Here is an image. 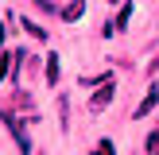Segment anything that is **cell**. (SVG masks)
I'll list each match as a JSON object with an SVG mask.
<instances>
[{"label":"cell","instance_id":"cell-8","mask_svg":"<svg viewBox=\"0 0 159 155\" xmlns=\"http://www.w3.org/2000/svg\"><path fill=\"white\" fill-rule=\"evenodd\" d=\"M93 155H116V147H113V140H101V144L93 147Z\"/></svg>","mask_w":159,"mask_h":155},{"label":"cell","instance_id":"cell-11","mask_svg":"<svg viewBox=\"0 0 159 155\" xmlns=\"http://www.w3.org/2000/svg\"><path fill=\"white\" fill-rule=\"evenodd\" d=\"M35 8H43V12H54V4H51V0H35Z\"/></svg>","mask_w":159,"mask_h":155},{"label":"cell","instance_id":"cell-12","mask_svg":"<svg viewBox=\"0 0 159 155\" xmlns=\"http://www.w3.org/2000/svg\"><path fill=\"white\" fill-rule=\"evenodd\" d=\"M0 54H4V20H0Z\"/></svg>","mask_w":159,"mask_h":155},{"label":"cell","instance_id":"cell-13","mask_svg":"<svg viewBox=\"0 0 159 155\" xmlns=\"http://www.w3.org/2000/svg\"><path fill=\"white\" fill-rule=\"evenodd\" d=\"M155 155H159V151H155Z\"/></svg>","mask_w":159,"mask_h":155},{"label":"cell","instance_id":"cell-9","mask_svg":"<svg viewBox=\"0 0 159 155\" xmlns=\"http://www.w3.org/2000/svg\"><path fill=\"white\" fill-rule=\"evenodd\" d=\"M12 66H16V62H8V51H4V54H0V85H4V78H8Z\"/></svg>","mask_w":159,"mask_h":155},{"label":"cell","instance_id":"cell-2","mask_svg":"<svg viewBox=\"0 0 159 155\" xmlns=\"http://www.w3.org/2000/svg\"><path fill=\"white\" fill-rule=\"evenodd\" d=\"M155 105H159V85H152V89L144 93V101H140V108H132V116H148V113H155Z\"/></svg>","mask_w":159,"mask_h":155},{"label":"cell","instance_id":"cell-6","mask_svg":"<svg viewBox=\"0 0 159 155\" xmlns=\"http://www.w3.org/2000/svg\"><path fill=\"white\" fill-rule=\"evenodd\" d=\"M20 23H23V31H27V35H35L39 43H47V27H43V23H35V20H27V16H23Z\"/></svg>","mask_w":159,"mask_h":155},{"label":"cell","instance_id":"cell-1","mask_svg":"<svg viewBox=\"0 0 159 155\" xmlns=\"http://www.w3.org/2000/svg\"><path fill=\"white\" fill-rule=\"evenodd\" d=\"M0 120L8 124V132H12V140H16V147H20V155H31V151H35V147H31V132H27V124H23L12 108H0Z\"/></svg>","mask_w":159,"mask_h":155},{"label":"cell","instance_id":"cell-10","mask_svg":"<svg viewBox=\"0 0 159 155\" xmlns=\"http://www.w3.org/2000/svg\"><path fill=\"white\" fill-rule=\"evenodd\" d=\"M58 105H62V132H66L70 128V97H62Z\"/></svg>","mask_w":159,"mask_h":155},{"label":"cell","instance_id":"cell-3","mask_svg":"<svg viewBox=\"0 0 159 155\" xmlns=\"http://www.w3.org/2000/svg\"><path fill=\"white\" fill-rule=\"evenodd\" d=\"M43 82L47 85H58V54H47V58H43Z\"/></svg>","mask_w":159,"mask_h":155},{"label":"cell","instance_id":"cell-4","mask_svg":"<svg viewBox=\"0 0 159 155\" xmlns=\"http://www.w3.org/2000/svg\"><path fill=\"white\" fill-rule=\"evenodd\" d=\"M109 101H113V82H105V85H101L97 93H93V101H89V108H93V113H101V108H105Z\"/></svg>","mask_w":159,"mask_h":155},{"label":"cell","instance_id":"cell-7","mask_svg":"<svg viewBox=\"0 0 159 155\" xmlns=\"http://www.w3.org/2000/svg\"><path fill=\"white\" fill-rule=\"evenodd\" d=\"M113 23H116V31H124V27H128V23H132V4H124V8H120V16H116Z\"/></svg>","mask_w":159,"mask_h":155},{"label":"cell","instance_id":"cell-5","mask_svg":"<svg viewBox=\"0 0 159 155\" xmlns=\"http://www.w3.org/2000/svg\"><path fill=\"white\" fill-rule=\"evenodd\" d=\"M82 12H85V0H70V4L62 8V12H58V20L74 23V20H82Z\"/></svg>","mask_w":159,"mask_h":155}]
</instances>
